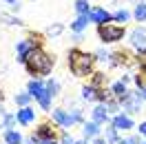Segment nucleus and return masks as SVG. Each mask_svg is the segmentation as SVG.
<instances>
[{"mask_svg": "<svg viewBox=\"0 0 146 144\" xmlns=\"http://www.w3.org/2000/svg\"><path fill=\"white\" fill-rule=\"evenodd\" d=\"M25 69H27L33 78L40 80V75L51 73V69H53V58L46 53L42 47H36V49L29 53V58L25 60Z\"/></svg>", "mask_w": 146, "mask_h": 144, "instance_id": "1", "label": "nucleus"}, {"mask_svg": "<svg viewBox=\"0 0 146 144\" xmlns=\"http://www.w3.org/2000/svg\"><path fill=\"white\" fill-rule=\"evenodd\" d=\"M93 62H95V55L86 53L82 49H71L69 51V69L75 78L93 75Z\"/></svg>", "mask_w": 146, "mask_h": 144, "instance_id": "2", "label": "nucleus"}, {"mask_svg": "<svg viewBox=\"0 0 146 144\" xmlns=\"http://www.w3.org/2000/svg\"><path fill=\"white\" fill-rule=\"evenodd\" d=\"M51 117H53V122L58 126L69 129V126L82 122V111H80V109H73L71 113H69V111H64V109H53V111H51Z\"/></svg>", "mask_w": 146, "mask_h": 144, "instance_id": "3", "label": "nucleus"}, {"mask_svg": "<svg viewBox=\"0 0 146 144\" xmlns=\"http://www.w3.org/2000/svg\"><path fill=\"white\" fill-rule=\"evenodd\" d=\"M124 27L122 25H115V22H109V25H100L98 27V38H100L104 45H113L124 38Z\"/></svg>", "mask_w": 146, "mask_h": 144, "instance_id": "4", "label": "nucleus"}, {"mask_svg": "<svg viewBox=\"0 0 146 144\" xmlns=\"http://www.w3.org/2000/svg\"><path fill=\"white\" fill-rule=\"evenodd\" d=\"M128 42L137 49V55L146 53V27H135L128 33Z\"/></svg>", "mask_w": 146, "mask_h": 144, "instance_id": "5", "label": "nucleus"}, {"mask_svg": "<svg viewBox=\"0 0 146 144\" xmlns=\"http://www.w3.org/2000/svg\"><path fill=\"white\" fill-rule=\"evenodd\" d=\"M119 104L124 107V111H126L128 115H131V113H139V111H142V98H139V93H137V91H128V95L122 100Z\"/></svg>", "mask_w": 146, "mask_h": 144, "instance_id": "6", "label": "nucleus"}, {"mask_svg": "<svg viewBox=\"0 0 146 144\" xmlns=\"http://www.w3.org/2000/svg\"><path fill=\"white\" fill-rule=\"evenodd\" d=\"M111 126L115 131H131V129H135V122L128 113H117V115L111 117Z\"/></svg>", "mask_w": 146, "mask_h": 144, "instance_id": "7", "label": "nucleus"}, {"mask_svg": "<svg viewBox=\"0 0 146 144\" xmlns=\"http://www.w3.org/2000/svg\"><path fill=\"white\" fill-rule=\"evenodd\" d=\"M89 20H91V22H95L98 27H100V25H109L111 20H113V13H111V11H106L104 7H93L91 13H89Z\"/></svg>", "mask_w": 146, "mask_h": 144, "instance_id": "8", "label": "nucleus"}, {"mask_svg": "<svg viewBox=\"0 0 146 144\" xmlns=\"http://www.w3.org/2000/svg\"><path fill=\"white\" fill-rule=\"evenodd\" d=\"M33 49H36V47L31 45L29 40H20L18 45H16V55H18L16 60H18V62H22V64H25V60H27V58H29V53H31Z\"/></svg>", "mask_w": 146, "mask_h": 144, "instance_id": "9", "label": "nucleus"}, {"mask_svg": "<svg viewBox=\"0 0 146 144\" xmlns=\"http://www.w3.org/2000/svg\"><path fill=\"white\" fill-rule=\"evenodd\" d=\"M27 93L31 95V98H40L42 93H46V87H44V82L42 80H38V78H33V80H29V84H27Z\"/></svg>", "mask_w": 146, "mask_h": 144, "instance_id": "10", "label": "nucleus"}, {"mask_svg": "<svg viewBox=\"0 0 146 144\" xmlns=\"http://www.w3.org/2000/svg\"><path fill=\"white\" fill-rule=\"evenodd\" d=\"M133 62H135V60L131 58L128 51H115V53H111V64H113V67H122V64L126 67V64H133Z\"/></svg>", "mask_w": 146, "mask_h": 144, "instance_id": "11", "label": "nucleus"}, {"mask_svg": "<svg viewBox=\"0 0 146 144\" xmlns=\"http://www.w3.org/2000/svg\"><path fill=\"white\" fill-rule=\"evenodd\" d=\"M16 117H18V122L22 126H29L33 120H36V111L31 107H25V109H20V111H16Z\"/></svg>", "mask_w": 146, "mask_h": 144, "instance_id": "12", "label": "nucleus"}, {"mask_svg": "<svg viewBox=\"0 0 146 144\" xmlns=\"http://www.w3.org/2000/svg\"><path fill=\"white\" fill-rule=\"evenodd\" d=\"M100 126L102 124H98V122H84V126H82V135H84V140H95V137H100Z\"/></svg>", "mask_w": 146, "mask_h": 144, "instance_id": "13", "label": "nucleus"}, {"mask_svg": "<svg viewBox=\"0 0 146 144\" xmlns=\"http://www.w3.org/2000/svg\"><path fill=\"white\" fill-rule=\"evenodd\" d=\"M91 120L93 122H98V124H104V122H111L109 117V111H106V107L104 104H98V107L91 111Z\"/></svg>", "mask_w": 146, "mask_h": 144, "instance_id": "14", "label": "nucleus"}, {"mask_svg": "<svg viewBox=\"0 0 146 144\" xmlns=\"http://www.w3.org/2000/svg\"><path fill=\"white\" fill-rule=\"evenodd\" d=\"M36 135L40 137V142H46V140H58V137H55V131H53V126L49 124V122H44V124H40V126H38Z\"/></svg>", "mask_w": 146, "mask_h": 144, "instance_id": "15", "label": "nucleus"}, {"mask_svg": "<svg viewBox=\"0 0 146 144\" xmlns=\"http://www.w3.org/2000/svg\"><path fill=\"white\" fill-rule=\"evenodd\" d=\"M89 22H91V20H89V16H78V18L71 22V31L75 33V36H80L84 29L89 27Z\"/></svg>", "mask_w": 146, "mask_h": 144, "instance_id": "16", "label": "nucleus"}, {"mask_svg": "<svg viewBox=\"0 0 146 144\" xmlns=\"http://www.w3.org/2000/svg\"><path fill=\"white\" fill-rule=\"evenodd\" d=\"M111 95H113V98H117L119 102H122V100H124V98L128 95V89H126V84H124L122 80L113 82V87H111Z\"/></svg>", "mask_w": 146, "mask_h": 144, "instance_id": "17", "label": "nucleus"}, {"mask_svg": "<svg viewBox=\"0 0 146 144\" xmlns=\"http://www.w3.org/2000/svg\"><path fill=\"white\" fill-rule=\"evenodd\" d=\"M25 142V137L16 131V129H11V131H5V144H22Z\"/></svg>", "mask_w": 146, "mask_h": 144, "instance_id": "18", "label": "nucleus"}, {"mask_svg": "<svg viewBox=\"0 0 146 144\" xmlns=\"http://www.w3.org/2000/svg\"><path fill=\"white\" fill-rule=\"evenodd\" d=\"M133 18H135L137 22H144V20H146V2H144V0H137V2H135Z\"/></svg>", "mask_w": 146, "mask_h": 144, "instance_id": "19", "label": "nucleus"}, {"mask_svg": "<svg viewBox=\"0 0 146 144\" xmlns=\"http://www.w3.org/2000/svg\"><path fill=\"white\" fill-rule=\"evenodd\" d=\"M91 2L89 0H75V11H78V16H89L91 13Z\"/></svg>", "mask_w": 146, "mask_h": 144, "instance_id": "20", "label": "nucleus"}, {"mask_svg": "<svg viewBox=\"0 0 146 144\" xmlns=\"http://www.w3.org/2000/svg\"><path fill=\"white\" fill-rule=\"evenodd\" d=\"M98 91L100 89H95V87H91V84H86V87H82V100H86V102H93L95 100V95H98Z\"/></svg>", "mask_w": 146, "mask_h": 144, "instance_id": "21", "label": "nucleus"}, {"mask_svg": "<svg viewBox=\"0 0 146 144\" xmlns=\"http://www.w3.org/2000/svg\"><path fill=\"white\" fill-rule=\"evenodd\" d=\"M117 133H119V131H115L113 126H109V129L104 131V140H106L109 144H119L122 140H119V135H117Z\"/></svg>", "mask_w": 146, "mask_h": 144, "instance_id": "22", "label": "nucleus"}, {"mask_svg": "<svg viewBox=\"0 0 146 144\" xmlns=\"http://www.w3.org/2000/svg\"><path fill=\"white\" fill-rule=\"evenodd\" d=\"M44 87H46V93H49L51 98H55V95L60 93V82L53 80V78H51V80H46V82H44Z\"/></svg>", "mask_w": 146, "mask_h": 144, "instance_id": "23", "label": "nucleus"}, {"mask_svg": "<svg viewBox=\"0 0 146 144\" xmlns=\"http://www.w3.org/2000/svg\"><path fill=\"white\" fill-rule=\"evenodd\" d=\"M13 100H16V104H18L20 109H25V107H29V102H31L33 98L25 91V93H16V98H13Z\"/></svg>", "mask_w": 146, "mask_h": 144, "instance_id": "24", "label": "nucleus"}, {"mask_svg": "<svg viewBox=\"0 0 146 144\" xmlns=\"http://www.w3.org/2000/svg\"><path fill=\"white\" fill-rule=\"evenodd\" d=\"M104 84H106V75H104V73H93L91 87H95V89H104Z\"/></svg>", "mask_w": 146, "mask_h": 144, "instance_id": "25", "label": "nucleus"}, {"mask_svg": "<svg viewBox=\"0 0 146 144\" xmlns=\"http://www.w3.org/2000/svg\"><path fill=\"white\" fill-rule=\"evenodd\" d=\"M113 20H115V22H128V20H131V13H128L126 9H117L113 13Z\"/></svg>", "mask_w": 146, "mask_h": 144, "instance_id": "26", "label": "nucleus"}, {"mask_svg": "<svg viewBox=\"0 0 146 144\" xmlns=\"http://www.w3.org/2000/svg\"><path fill=\"white\" fill-rule=\"evenodd\" d=\"M51 95H49V93H42V95H40V98H38V104H40V109H44V111H49V109H51Z\"/></svg>", "mask_w": 146, "mask_h": 144, "instance_id": "27", "label": "nucleus"}, {"mask_svg": "<svg viewBox=\"0 0 146 144\" xmlns=\"http://www.w3.org/2000/svg\"><path fill=\"white\" fill-rule=\"evenodd\" d=\"M93 55H95V60H100V62H111V53L104 51V49H98Z\"/></svg>", "mask_w": 146, "mask_h": 144, "instance_id": "28", "label": "nucleus"}, {"mask_svg": "<svg viewBox=\"0 0 146 144\" xmlns=\"http://www.w3.org/2000/svg\"><path fill=\"white\" fill-rule=\"evenodd\" d=\"M62 31H64V27L60 25V22H55V25H51V27H49V36L55 38V36H60Z\"/></svg>", "mask_w": 146, "mask_h": 144, "instance_id": "29", "label": "nucleus"}, {"mask_svg": "<svg viewBox=\"0 0 146 144\" xmlns=\"http://www.w3.org/2000/svg\"><path fill=\"white\" fill-rule=\"evenodd\" d=\"M119 144H144V140H142L139 135H128V137H124Z\"/></svg>", "mask_w": 146, "mask_h": 144, "instance_id": "30", "label": "nucleus"}, {"mask_svg": "<svg viewBox=\"0 0 146 144\" xmlns=\"http://www.w3.org/2000/svg\"><path fill=\"white\" fill-rule=\"evenodd\" d=\"M2 20H5L7 25H16V27H18V25H22V20L16 18V16H11V13H5V16H2Z\"/></svg>", "mask_w": 146, "mask_h": 144, "instance_id": "31", "label": "nucleus"}, {"mask_svg": "<svg viewBox=\"0 0 146 144\" xmlns=\"http://www.w3.org/2000/svg\"><path fill=\"white\" fill-rule=\"evenodd\" d=\"M29 42L33 47H40V42H42V40H40V33H31V36H29Z\"/></svg>", "mask_w": 146, "mask_h": 144, "instance_id": "32", "label": "nucleus"}, {"mask_svg": "<svg viewBox=\"0 0 146 144\" xmlns=\"http://www.w3.org/2000/svg\"><path fill=\"white\" fill-rule=\"evenodd\" d=\"M60 144H75V140H73L71 135H66V133H64L62 137H60Z\"/></svg>", "mask_w": 146, "mask_h": 144, "instance_id": "33", "label": "nucleus"}, {"mask_svg": "<svg viewBox=\"0 0 146 144\" xmlns=\"http://www.w3.org/2000/svg\"><path fill=\"white\" fill-rule=\"evenodd\" d=\"M22 144H42V142H40V137H38V135H31V137H27Z\"/></svg>", "mask_w": 146, "mask_h": 144, "instance_id": "34", "label": "nucleus"}, {"mask_svg": "<svg viewBox=\"0 0 146 144\" xmlns=\"http://www.w3.org/2000/svg\"><path fill=\"white\" fill-rule=\"evenodd\" d=\"M137 131H139V135H142V137H146V122H139Z\"/></svg>", "mask_w": 146, "mask_h": 144, "instance_id": "35", "label": "nucleus"}, {"mask_svg": "<svg viewBox=\"0 0 146 144\" xmlns=\"http://www.w3.org/2000/svg\"><path fill=\"white\" fill-rule=\"evenodd\" d=\"M5 117H7V111L0 107V129H2V124H5Z\"/></svg>", "mask_w": 146, "mask_h": 144, "instance_id": "36", "label": "nucleus"}, {"mask_svg": "<svg viewBox=\"0 0 146 144\" xmlns=\"http://www.w3.org/2000/svg\"><path fill=\"white\" fill-rule=\"evenodd\" d=\"M137 93H139V98H142V102H146V87H144V89H137Z\"/></svg>", "mask_w": 146, "mask_h": 144, "instance_id": "37", "label": "nucleus"}, {"mask_svg": "<svg viewBox=\"0 0 146 144\" xmlns=\"http://www.w3.org/2000/svg\"><path fill=\"white\" fill-rule=\"evenodd\" d=\"M93 144H109V142H106V140L100 135V137H95V140H93Z\"/></svg>", "mask_w": 146, "mask_h": 144, "instance_id": "38", "label": "nucleus"}, {"mask_svg": "<svg viewBox=\"0 0 146 144\" xmlns=\"http://www.w3.org/2000/svg\"><path fill=\"white\" fill-rule=\"evenodd\" d=\"M42 144H60L58 140H46V142H42Z\"/></svg>", "mask_w": 146, "mask_h": 144, "instance_id": "39", "label": "nucleus"}, {"mask_svg": "<svg viewBox=\"0 0 146 144\" xmlns=\"http://www.w3.org/2000/svg\"><path fill=\"white\" fill-rule=\"evenodd\" d=\"M75 144H91L89 140H82V142H75Z\"/></svg>", "mask_w": 146, "mask_h": 144, "instance_id": "40", "label": "nucleus"}, {"mask_svg": "<svg viewBox=\"0 0 146 144\" xmlns=\"http://www.w3.org/2000/svg\"><path fill=\"white\" fill-rule=\"evenodd\" d=\"M5 2H9V5H13V2H18V0H5Z\"/></svg>", "mask_w": 146, "mask_h": 144, "instance_id": "41", "label": "nucleus"}]
</instances>
